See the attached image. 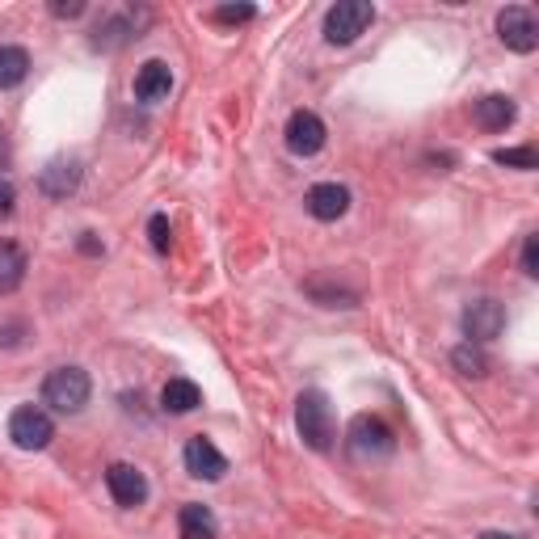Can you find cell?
Here are the masks:
<instances>
[{"label": "cell", "instance_id": "6da1fadb", "mask_svg": "<svg viewBox=\"0 0 539 539\" xmlns=\"http://www.w3.org/2000/svg\"><path fill=\"white\" fill-rule=\"evenodd\" d=\"M295 430L299 438H304V447L312 451H329L333 447V438H337V417H333V405H329V396L325 392H299V401H295Z\"/></svg>", "mask_w": 539, "mask_h": 539}, {"label": "cell", "instance_id": "7a4b0ae2", "mask_svg": "<svg viewBox=\"0 0 539 539\" xmlns=\"http://www.w3.org/2000/svg\"><path fill=\"white\" fill-rule=\"evenodd\" d=\"M371 22H375L371 0H337V5L325 13V43L350 47L371 30Z\"/></svg>", "mask_w": 539, "mask_h": 539}, {"label": "cell", "instance_id": "3957f363", "mask_svg": "<svg viewBox=\"0 0 539 539\" xmlns=\"http://www.w3.org/2000/svg\"><path fill=\"white\" fill-rule=\"evenodd\" d=\"M89 396H93V379L81 367H59V371L47 375V384H43V401L55 413H81L89 405Z\"/></svg>", "mask_w": 539, "mask_h": 539}, {"label": "cell", "instance_id": "277c9868", "mask_svg": "<svg viewBox=\"0 0 539 539\" xmlns=\"http://www.w3.org/2000/svg\"><path fill=\"white\" fill-rule=\"evenodd\" d=\"M9 438H13V447H22V451H43L55 438V422L47 417V409L22 405L9 417Z\"/></svg>", "mask_w": 539, "mask_h": 539}, {"label": "cell", "instance_id": "5b68a950", "mask_svg": "<svg viewBox=\"0 0 539 539\" xmlns=\"http://www.w3.org/2000/svg\"><path fill=\"white\" fill-rule=\"evenodd\" d=\"M392 447H396V438H392V430L384 422H379V417L358 413L350 422V451L358 459H379V455H388Z\"/></svg>", "mask_w": 539, "mask_h": 539}, {"label": "cell", "instance_id": "8992f818", "mask_svg": "<svg viewBox=\"0 0 539 539\" xmlns=\"http://www.w3.org/2000/svg\"><path fill=\"white\" fill-rule=\"evenodd\" d=\"M497 34H502V43L518 55H531L539 47V26H535L531 9H523V5H510L497 13Z\"/></svg>", "mask_w": 539, "mask_h": 539}, {"label": "cell", "instance_id": "52a82bcc", "mask_svg": "<svg viewBox=\"0 0 539 539\" xmlns=\"http://www.w3.org/2000/svg\"><path fill=\"white\" fill-rule=\"evenodd\" d=\"M106 489L123 510H135V506L148 502V476L135 464H110L106 468Z\"/></svg>", "mask_w": 539, "mask_h": 539}, {"label": "cell", "instance_id": "ba28073f", "mask_svg": "<svg viewBox=\"0 0 539 539\" xmlns=\"http://www.w3.org/2000/svg\"><path fill=\"white\" fill-rule=\"evenodd\" d=\"M502 329H506V308L497 304V299H476V304L464 308V333L472 346L493 342Z\"/></svg>", "mask_w": 539, "mask_h": 539}, {"label": "cell", "instance_id": "9c48e42d", "mask_svg": "<svg viewBox=\"0 0 539 539\" xmlns=\"http://www.w3.org/2000/svg\"><path fill=\"white\" fill-rule=\"evenodd\" d=\"M182 459H186V472L194 476V481H219V476L228 472V455L219 451L211 438H203V434L190 438L186 451H182Z\"/></svg>", "mask_w": 539, "mask_h": 539}, {"label": "cell", "instance_id": "30bf717a", "mask_svg": "<svg viewBox=\"0 0 539 539\" xmlns=\"http://www.w3.org/2000/svg\"><path fill=\"white\" fill-rule=\"evenodd\" d=\"M287 148L295 156H316L325 148V123L312 110H295L287 118Z\"/></svg>", "mask_w": 539, "mask_h": 539}, {"label": "cell", "instance_id": "8fae6325", "mask_svg": "<svg viewBox=\"0 0 539 539\" xmlns=\"http://www.w3.org/2000/svg\"><path fill=\"white\" fill-rule=\"evenodd\" d=\"M308 215L312 219H321V224H333V219H342L350 211V190L346 186H337V182H321V186H312L308 190Z\"/></svg>", "mask_w": 539, "mask_h": 539}, {"label": "cell", "instance_id": "7c38bea8", "mask_svg": "<svg viewBox=\"0 0 539 539\" xmlns=\"http://www.w3.org/2000/svg\"><path fill=\"white\" fill-rule=\"evenodd\" d=\"M169 89H173L169 64H165V59H148V64L139 68V76H135V97H139V102H165Z\"/></svg>", "mask_w": 539, "mask_h": 539}, {"label": "cell", "instance_id": "4fadbf2b", "mask_svg": "<svg viewBox=\"0 0 539 539\" xmlns=\"http://www.w3.org/2000/svg\"><path fill=\"white\" fill-rule=\"evenodd\" d=\"M26 249L22 245H13V241H0V295H13L17 287L26 283Z\"/></svg>", "mask_w": 539, "mask_h": 539}, {"label": "cell", "instance_id": "5bb4252c", "mask_svg": "<svg viewBox=\"0 0 539 539\" xmlns=\"http://www.w3.org/2000/svg\"><path fill=\"white\" fill-rule=\"evenodd\" d=\"M514 102L506 93H489V97H481L476 102V123H481L485 131H506L510 123H514Z\"/></svg>", "mask_w": 539, "mask_h": 539}, {"label": "cell", "instance_id": "9a60e30c", "mask_svg": "<svg viewBox=\"0 0 539 539\" xmlns=\"http://www.w3.org/2000/svg\"><path fill=\"white\" fill-rule=\"evenodd\" d=\"M177 535H182V539H215L219 535L215 514L207 506H198V502L182 506V514H177Z\"/></svg>", "mask_w": 539, "mask_h": 539}, {"label": "cell", "instance_id": "2e32d148", "mask_svg": "<svg viewBox=\"0 0 539 539\" xmlns=\"http://www.w3.org/2000/svg\"><path fill=\"white\" fill-rule=\"evenodd\" d=\"M76 182H81V169H76L72 161H51L43 169V177H38V186H43V194H51V198H68L76 190Z\"/></svg>", "mask_w": 539, "mask_h": 539}, {"label": "cell", "instance_id": "e0dca14e", "mask_svg": "<svg viewBox=\"0 0 539 539\" xmlns=\"http://www.w3.org/2000/svg\"><path fill=\"white\" fill-rule=\"evenodd\" d=\"M161 405L169 413H194L198 405H203V392H198L194 379H169L165 392H161Z\"/></svg>", "mask_w": 539, "mask_h": 539}, {"label": "cell", "instance_id": "ac0fdd59", "mask_svg": "<svg viewBox=\"0 0 539 539\" xmlns=\"http://www.w3.org/2000/svg\"><path fill=\"white\" fill-rule=\"evenodd\" d=\"M30 76V55L26 47H0V89H13Z\"/></svg>", "mask_w": 539, "mask_h": 539}, {"label": "cell", "instance_id": "d6986e66", "mask_svg": "<svg viewBox=\"0 0 539 539\" xmlns=\"http://www.w3.org/2000/svg\"><path fill=\"white\" fill-rule=\"evenodd\" d=\"M451 363H455V371H459V375H472V379H481V375H489V358L481 354V346H472V342H464V346H455V354H451Z\"/></svg>", "mask_w": 539, "mask_h": 539}, {"label": "cell", "instance_id": "ffe728a7", "mask_svg": "<svg viewBox=\"0 0 539 539\" xmlns=\"http://www.w3.org/2000/svg\"><path fill=\"white\" fill-rule=\"evenodd\" d=\"M493 161L506 169H535V148H497Z\"/></svg>", "mask_w": 539, "mask_h": 539}, {"label": "cell", "instance_id": "44dd1931", "mask_svg": "<svg viewBox=\"0 0 539 539\" xmlns=\"http://www.w3.org/2000/svg\"><path fill=\"white\" fill-rule=\"evenodd\" d=\"M148 236H152V249H156V253H169V245H173L169 215H152V219H148Z\"/></svg>", "mask_w": 539, "mask_h": 539}, {"label": "cell", "instance_id": "7402d4cb", "mask_svg": "<svg viewBox=\"0 0 539 539\" xmlns=\"http://www.w3.org/2000/svg\"><path fill=\"white\" fill-rule=\"evenodd\" d=\"M257 9L253 5H219L215 9V22H228V26H236V22H249Z\"/></svg>", "mask_w": 539, "mask_h": 539}, {"label": "cell", "instance_id": "603a6c76", "mask_svg": "<svg viewBox=\"0 0 539 539\" xmlns=\"http://www.w3.org/2000/svg\"><path fill=\"white\" fill-rule=\"evenodd\" d=\"M523 274L539 278V236H527V245H523Z\"/></svg>", "mask_w": 539, "mask_h": 539}, {"label": "cell", "instance_id": "cb8c5ba5", "mask_svg": "<svg viewBox=\"0 0 539 539\" xmlns=\"http://www.w3.org/2000/svg\"><path fill=\"white\" fill-rule=\"evenodd\" d=\"M13 203H17V190H13L9 182H0V219L13 215Z\"/></svg>", "mask_w": 539, "mask_h": 539}, {"label": "cell", "instance_id": "d4e9b609", "mask_svg": "<svg viewBox=\"0 0 539 539\" xmlns=\"http://www.w3.org/2000/svg\"><path fill=\"white\" fill-rule=\"evenodd\" d=\"M51 13H55V17H81V13H85V5H81V0H68V5H64V0H55Z\"/></svg>", "mask_w": 539, "mask_h": 539}, {"label": "cell", "instance_id": "484cf974", "mask_svg": "<svg viewBox=\"0 0 539 539\" xmlns=\"http://www.w3.org/2000/svg\"><path fill=\"white\" fill-rule=\"evenodd\" d=\"M9 161V135H5V127H0V165Z\"/></svg>", "mask_w": 539, "mask_h": 539}, {"label": "cell", "instance_id": "4316f807", "mask_svg": "<svg viewBox=\"0 0 539 539\" xmlns=\"http://www.w3.org/2000/svg\"><path fill=\"white\" fill-rule=\"evenodd\" d=\"M81 249H85V253H97V249H102V245L93 241V232H85V236H81Z\"/></svg>", "mask_w": 539, "mask_h": 539}, {"label": "cell", "instance_id": "83f0119b", "mask_svg": "<svg viewBox=\"0 0 539 539\" xmlns=\"http://www.w3.org/2000/svg\"><path fill=\"white\" fill-rule=\"evenodd\" d=\"M481 539H514V535H506V531H485Z\"/></svg>", "mask_w": 539, "mask_h": 539}]
</instances>
